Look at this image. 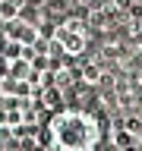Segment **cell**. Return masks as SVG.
I'll list each match as a JSON object with an SVG mask.
<instances>
[{
	"label": "cell",
	"instance_id": "2",
	"mask_svg": "<svg viewBox=\"0 0 142 151\" xmlns=\"http://www.w3.org/2000/svg\"><path fill=\"white\" fill-rule=\"evenodd\" d=\"M54 44L63 50V54L70 57H79L88 47V28H85L82 19H76V16H66L60 19V25L54 28Z\"/></svg>",
	"mask_w": 142,
	"mask_h": 151
},
{
	"label": "cell",
	"instance_id": "1",
	"mask_svg": "<svg viewBox=\"0 0 142 151\" xmlns=\"http://www.w3.org/2000/svg\"><path fill=\"white\" fill-rule=\"evenodd\" d=\"M101 135H104L101 120L88 110H79V107L57 110L44 129L51 151H98Z\"/></svg>",
	"mask_w": 142,
	"mask_h": 151
}]
</instances>
